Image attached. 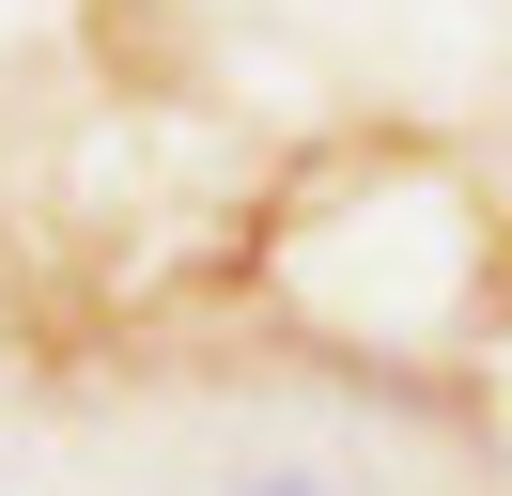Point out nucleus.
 <instances>
[{"label":"nucleus","mask_w":512,"mask_h":496,"mask_svg":"<svg viewBox=\"0 0 512 496\" xmlns=\"http://www.w3.org/2000/svg\"><path fill=\"white\" fill-rule=\"evenodd\" d=\"M233 496H342V481H311V465H264V481H233Z\"/></svg>","instance_id":"obj_1"}]
</instances>
